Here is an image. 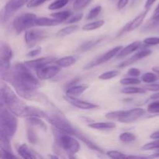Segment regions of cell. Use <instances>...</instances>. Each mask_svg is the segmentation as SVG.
Masks as SVG:
<instances>
[{
    "instance_id": "cell-1",
    "label": "cell",
    "mask_w": 159,
    "mask_h": 159,
    "mask_svg": "<svg viewBox=\"0 0 159 159\" xmlns=\"http://www.w3.org/2000/svg\"><path fill=\"white\" fill-rule=\"evenodd\" d=\"M2 79L10 83L14 87L17 94L37 90L40 86V81L30 71L26 65L16 63L7 71L1 74Z\"/></svg>"
},
{
    "instance_id": "cell-2",
    "label": "cell",
    "mask_w": 159,
    "mask_h": 159,
    "mask_svg": "<svg viewBox=\"0 0 159 159\" xmlns=\"http://www.w3.org/2000/svg\"><path fill=\"white\" fill-rule=\"evenodd\" d=\"M1 104L7 107L16 116L26 117L27 106L16 95L10 87L4 82H2L1 85Z\"/></svg>"
},
{
    "instance_id": "cell-3",
    "label": "cell",
    "mask_w": 159,
    "mask_h": 159,
    "mask_svg": "<svg viewBox=\"0 0 159 159\" xmlns=\"http://www.w3.org/2000/svg\"><path fill=\"white\" fill-rule=\"evenodd\" d=\"M16 115L14 114L11 110L4 105L1 104V111H0V133L12 138L14 136L17 130L18 122H17Z\"/></svg>"
},
{
    "instance_id": "cell-4",
    "label": "cell",
    "mask_w": 159,
    "mask_h": 159,
    "mask_svg": "<svg viewBox=\"0 0 159 159\" xmlns=\"http://www.w3.org/2000/svg\"><path fill=\"white\" fill-rule=\"evenodd\" d=\"M37 18V16L31 12H26L16 17L12 23L14 30L17 34H20L23 31L30 29L36 26Z\"/></svg>"
},
{
    "instance_id": "cell-5",
    "label": "cell",
    "mask_w": 159,
    "mask_h": 159,
    "mask_svg": "<svg viewBox=\"0 0 159 159\" xmlns=\"http://www.w3.org/2000/svg\"><path fill=\"white\" fill-rule=\"evenodd\" d=\"M60 132V131H59ZM61 135L57 138L61 147L68 154L75 155L80 150V144L79 141L68 134L60 132Z\"/></svg>"
},
{
    "instance_id": "cell-6",
    "label": "cell",
    "mask_w": 159,
    "mask_h": 159,
    "mask_svg": "<svg viewBox=\"0 0 159 159\" xmlns=\"http://www.w3.org/2000/svg\"><path fill=\"white\" fill-rule=\"evenodd\" d=\"M48 37V34L46 30L40 29H31L30 28L25 33L24 40L27 47L33 48Z\"/></svg>"
},
{
    "instance_id": "cell-7",
    "label": "cell",
    "mask_w": 159,
    "mask_h": 159,
    "mask_svg": "<svg viewBox=\"0 0 159 159\" xmlns=\"http://www.w3.org/2000/svg\"><path fill=\"white\" fill-rule=\"evenodd\" d=\"M30 0H9L4 8L2 10L1 20L2 23H4L7 22L10 19L12 14L18 10L19 9L28 3Z\"/></svg>"
},
{
    "instance_id": "cell-8",
    "label": "cell",
    "mask_w": 159,
    "mask_h": 159,
    "mask_svg": "<svg viewBox=\"0 0 159 159\" xmlns=\"http://www.w3.org/2000/svg\"><path fill=\"white\" fill-rule=\"evenodd\" d=\"M50 64L43 65L36 68V75L39 79H40V80H49V79L56 76V75L60 71L61 68L60 66H58L57 65H50Z\"/></svg>"
},
{
    "instance_id": "cell-9",
    "label": "cell",
    "mask_w": 159,
    "mask_h": 159,
    "mask_svg": "<svg viewBox=\"0 0 159 159\" xmlns=\"http://www.w3.org/2000/svg\"><path fill=\"white\" fill-rule=\"evenodd\" d=\"M12 57V51L10 47L4 42L0 45V63H1V74L7 71L10 68V61Z\"/></svg>"
},
{
    "instance_id": "cell-10",
    "label": "cell",
    "mask_w": 159,
    "mask_h": 159,
    "mask_svg": "<svg viewBox=\"0 0 159 159\" xmlns=\"http://www.w3.org/2000/svg\"><path fill=\"white\" fill-rule=\"evenodd\" d=\"M145 113V110L142 108H134L129 110H122L118 121L124 124H129L138 120Z\"/></svg>"
},
{
    "instance_id": "cell-11",
    "label": "cell",
    "mask_w": 159,
    "mask_h": 159,
    "mask_svg": "<svg viewBox=\"0 0 159 159\" xmlns=\"http://www.w3.org/2000/svg\"><path fill=\"white\" fill-rule=\"evenodd\" d=\"M123 48V46H118L116 48H113V49L110 50L109 51H107V53L103 54L102 55H101L100 57H99L98 58L95 59V60L92 61L91 62H89V64H87L85 67H84V69L88 70L91 69V68H94V67L97 66V65H101V64H103L105 62L108 61L109 60L113 57L114 56L117 55L118 53L120 51V50Z\"/></svg>"
},
{
    "instance_id": "cell-12",
    "label": "cell",
    "mask_w": 159,
    "mask_h": 159,
    "mask_svg": "<svg viewBox=\"0 0 159 159\" xmlns=\"http://www.w3.org/2000/svg\"><path fill=\"white\" fill-rule=\"evenodd\" d=\"M65 99L67 102H69L71 105L76 108L81 109V110H94L99 107V106L96 105L92 102H86V101L81 100V99H76L75 97H71V96H65Z\"/></svg>"
},
{
    "instance_id": "cell-13",
    "label": "cell",
    "mask_w": 159,
    "mask_h": 159,
    "mask_svg": "<svg viewBox=\"0 0 159 159\" xmlns=\"http://www.w3.org/2000/svg\"><path fill=\"white\" fill-rule=\"evenodd\" d=\"M151 54H152V51H151V50H149V49L142 50V51L136 53L134 55H133L131 57H130L129 59L126 60L125 61H123L122 63L120 64L117 67L119 68H124V67L129 66V65H132V64L137 62L138 61H139V60H141V59L148 57V56L150 55Z\"/></svg>"
},
{
    "instance_id": "cell-14",
    "label": "cell",
    "mask_w": 159,
    "mask_h": 159,
    "mask_svg": "<svg viewBox=\"0 0 159 159\" xmlns=\"http://www.w3.org/2000/svg\"><path fill=\"white\" fill-rule=\"evenodd\" d=\"M57 59L54 57H41V58L35 59V60H30L28 61L25 62V65L30 68H33L35 70L37 67L42 66L43 65H47V64L53 63L55 62Z\"/></svg>"
},
{
    "instance_id": "cell-15",
    "label": "cell",
    "mask_w": 159,
    "mask_h": 159,
    "mask_svg": "<svg viewBox=\"0 0 159 159\" xmlns=\"http://www.w3.org/2000/svg\"><path fill=\"white\" fill-rule=\"evenodd\" d=\"M89 85L87 84H81V85H72L71 86H68L66 90V96H71V97H76L78 96H80L81 94L84 93L86 89H88Z\"/></svg>"
},
{
    "instance_id": "cell-16",
    "label": "cell",
    "mask_w": 159,
    "mask_h": 159,
    "mask_svg": "<svg viewBox=\"0 0 159 159\" xmlns=\"http://www.w3.org/2000/svg\"><path fill=\"white\" fill-rule=\"evenodd\" d=\"M141 42L140 41H135L130 43V44H128L127 46H126L125 48H122V49L120 50V51L117 54V55H116V57L120 59L129 55L130 54H132L133 52L136 51L137 50L139 49V48H141Z\"/></svg>"
},
{
    "instance_id": "cell-17",
    "label": "cell",
    "mask_w": 159,
    "mask_h": 159,
    "mask_svg": "<svg viewBox=\"0 0 159 159\" xmlns=\"http://www.w3.org/2000/svg\"><path fill=\"white\" fill-rule=\"evenodd\" d=\"M149 9H146L144 12H141V14L138 16L136 18L134 19L131 22H129L128 23V27H127V32H130V31H133L134 30L138 29L141 24H142L143 21L145 19L146 16H147L148 12Z\"/></svg>"
},
{
    "instance_id": "cell-18",
    "label": "cell",
    "mask_w": 159,
    "mask_h": 159,
    "mask_svg": "<svg viewBox=\"0 0 159 159\" xmlns=\"http://www.w3.org/2000/svg\"><path fill=\"white\" fill-rule=\"evenodd\" d=\"M89 127L94 130H106L113 129L116 127V124L114 122H96L89 124Z\"/></svg>"
},
{
    "instance_id": "cell-19",
    "label": "cell",
    "mask_w": 159,
    "mask_h": 159,
    "mask_svg": "<svg viewBox=\"0 0 159 159\" xmlns=\"http://www.w3.org/2000/svg\"><path fill=\"white\" fill-rule=\"evenodd\" d=\"M61 22L55 19H50L48 17H39L36 20V26H53L60 24Z\"/></svg>"
},
{
    "instance_id": "cell-20",
    "label": "cell",
    "mask_w": 159,
    "mask_h": 159,
    "mask_svg": "<svg viewBox=\"0 0 159 159\" xmlns=\"http://www.w3.org/2000/svg\"><path fill=\"white\" fill-rule=\"evenodd\" d=\"M76 62V58L74 56H66L61 58L57 59L55 61L56 65L60 66L61 68H68V67L71 66Z\"/></svg>"
},
{
    "instance_id": "cell-21",
    "label": "cell",
    "mask_w": 159,
    "mask_h": 159,
    "mask_svg": "<svg viewBox=\"0 0 159 159\" xmlns=\"http://www.w3.org/2000/svg\"><path fill=\"white\" fill-rule=\"evenodd\" d=\"M18 154L23 158H37V156L32 152L26 144H21L17 149Z\"/></svg>"
},
{
    "instance_id": "cell-22",
    "label": "cell",
    "mask_w": 159,
    "mask_h": 159,
    "mask_svg": "<svg viewBox=\"0 0 159 159\" xmlns=\"http://www.w3.org/2000/svg\"><path fill=\"white\" fill-rule=\"evenodd\" d=\"M27 122L30 124L32 127H37L38 128L42 129L44 131L47 130V125L44 122L41 120V118L38 116H29L26 118Z\"/></svg>"
},
{
    "instance_id": "cell-23",
    "label": "cell",
    "mask_w": 159,
    "mask_h": 159,
    "mask_svg": "<svg viewBox=\"0 0 159 159\" xmlns=\"http://www.w3.org/2000/svg\"><path fill=\"white\" fill-rule=\"evenodd\" d=\"M104 24H105V21L103 20H97V21L92 22V23H89L87 24L84 25L82 29L84 31L95 30H97L99 28L102 27Z\"/></svg>"
},
{
    "instance_id": "cell-24",
    "label": "cell",
    "mask_w": 159,
    "mask_h": 159,
    "mask_svg": "<svg viewBox=\"0 0 159 159\" xmlns=\"http://www.w3.org/2000/svg\"><path fill=\"white\" fill-rule=\"evenodd\" d=\"M71 16V12L70 10H65V11H61V12H54V13L51 14V16H52L53 18L57 20V21L62 23L63 21L65 20H68V19Z\"/></svg>"
},
{
    "instance_id": "cell-25",
    "label": "cell",
    "mask_w": 159,
    "mask_h": 159,
    "mask_svg": "<svg viewBox=\"0 0 159 159\" xmlns=\"http://www.w3.org/2000/svg\"><path fill=\"white\" fill-rule=\"evenodd\" d=\"M103 37H100V38H97L96 40H90V41H87L85 43H84L83 44L81 45L80 48H79V51L81 52H84V51H87L89 50L92 49L93 48H94L96 45H97L98 43H100L102 40Z\"/></svg>"
},
{
    "instance_id": "cell-26",
    "label": "cell",
    "mask_w": 159,
    "mask_h": 159,
    "mask_svg": "<svg viewBox=\"0 0 159 159\" xmlns=\"http://www.w3.org/2000/svg\"><path fill=\"white\" fill-rule=\"evenodd\" d=\"M78 29H79V26H77V25H71V26L63 28V29H61L56 35L59 37H65V36L70 35L72 33L75 32Z\"/></svg>"
},
{
    "instance_id": "cell-27",
    "label": "cell",
    "mask_w": 159,
    "mask_h": 159,
    "mask_svg": "<svg viewBox=\"0 0 159 159\" xmlns=\"http://www.w3.org/2000/svg\"><path fill=\"white\" fill-rule=\"evenodd\" d=\"M121 93L124 94L132 95V94H144L146 93L145 90L142 88H138V87L128 86L121 89Z\"/></svg>"
},
{
    "instance_id": "cell-28",
    "label": "cell",
    "mask_w": 159,
    "mask_h": 159,
    "mask_svg": "<svg viewBox=\"0 0 159 159\" xmlns=\"http://www.w3.org/2000/svg\"><path fill=\"white\" fill-rule=\"evenodd\" d=\"M70 0H55L53 2H51V4L48 6V9L50 10H57V9H60L61 8L65 7L68 2H69Z\"/></svg>"
},
{
    "instance_id": "cell-29",
    "label": "cell",
    "mask_w": 159,
    "mask_h": 159,
    "mask_svg": "<svg viewBox=\"0 0 159 159\" xmlns=\"http://www.w3.org/2000/svg\"><path fill=\"white\" fill-rule=\"evenodd\" d=\"M119 138L123 143L128 144V143L134 141L136 139V136H135L134 134L131 133V132H124V133L120 134Z\"/></svg>"
},
{
    "instance_id": "cell-30",
    "label": "cell",
    "mask_w": 159,
    "mask_h": 159,
    "mask_svg": "<svg viewBox=\"0 0 159 159\" xmlns=\"http://www.w3.org/2000/svg\"><path fill=\"white\" fill-rule=\"evenodd\" d=\"M119 74L120 72L117 70H112V71H108L102 73V75L99 76V79L101 80H110V79H112L119 75Z\"/></svg>"
},
{
    "instance_id": "cell-31",
    "label": "cell",
    "mask_w": 159,
    "mask_h": 159,
    "mask_svg": "<svg viewBox=\"0 0 159 159\" xmlns=\"http://www.w3.org/2000/svg\"><path fill=\"white\" fill-rule=\"evenodd\" d=\"M92 0H75L73 3V9L75 11L82 10L85 7H86Z\"/></svg>"
},
{
    "instance_id": "cell-32",
    "label": "cell",
    "mask_w": 159,
    "mask_h": 159,
    "mask_svg": "<svg viewBox=\"0 0 159 159\" xmlns=\"http://www.w3.org/2000/svg\"><path fill=\"white\" fill-rule=\"evenodd\" d=\"M158 79V76L153 72H146L141 77V80L145 83H153Z\"/></svg>"
},
{
    "instance_id": "cell-33",
    "label": "cell",
    "mask_w": 159,
    "mask_h": 159,
    "mask_svg": "<svg viewBox=\"0 0 159 159\" xmlns=\"http://www.w3.org/2000/svg\"><path fill=\"white\" fill-rule=\"evenodd\" d=\"M120 83L124 85H139V84H141V80L139 79H137V77L124 78L120 81Z\"/></svg>"
},
{
    "instance_id": "cell-34",
    "label": "cell",
    "mask_w": 159,
    "mask_h": 159,
    "mask_svg": "<svg viewBox=\"0 0 159 159\" xmlns=\"http://www.w3.org/2000/svg\"><path fill=\"white\" fill-rule=\"evenodd\" d=\"M26 134H27V139L30 143H31V144H36L37 142V140H38L37 139V135L36 134L35 130L32 128V126L31 125L30 127H28Z\"/></svg>"
},
{
    "instance_id": "cell-35",
    "label": "cell",
    "mask_w": 159,
    "mask_h": 159,
    "mask_svg": "<svg viewBox=\"0 0 159 159\" xmlns=\"http://www.w3.org/2000/svg\"><path fill=\"white\" fill-rule=\"evenodd\" d=\"M147 110L148 113L152 114H159V100L156 99L154 102H151L147 107Z\"/></svg>"
},
{
    "instance_id": "cell-36",
    "label": "cell",
    "mask_w": 159,
    "mask_h": 159,
    "mask_svg": "<svg viewBox=\"0 0 159 159\" xmlns=\"http://www.w3.org/2000/svg\"><path fill=\"white\" fill-rule=\"evenodd\" d=\"M143 151H152V150H159V139H156L155 141H152L150 143L144 144L142 147Z\"/></svg>"
},
{
    "instance_id": "cell-37",
    "label": "cell",
    "mask_w": 159,
    "mask_h": 159,
    "mask_svg": "<svg viewBox=\"0 0 159 159\" xmlns=\"http://www.w3.org/2000/svg\"><path fill=\"white\" fill-rule=\"evenodd\" d=\"M101 11H102V6H96V7H94L93 9H92L90 10V12H89L88 16H87V20H93L96 17H97L99 16V14L100 13Z\"/></svg>"
},
{
    "instance_id": "cell-38",
    "label": "cell",
    "mask_w": 159,
    "mask_h": 159,
    "mask_svg": "<svg viewBox=\"0 0 159 159\" xmlns=\"http://www.w3.org/2000/svg\"><path fill=\"white\" fill-rule=\"evenodd\" d=\"M107 155L111 158H128V155H125L124 153L118 151H110L107 152Z\"/></svg>"
},
{
    "instance_id": "cell-39",
    "label": "cell",
    "mask_w": 159,
    "mask_h": 159,
    "mask_svg": "<svg viewBox=\"0 0 159 159\" xmlns=\"http://www.w3.org/2000/svg\"><path fill=\"white\" fill-rule=\"evenodd\" d=\"M143 43L148 46H154V45L159 44V37H147L144 40Z\"/></svg>"
},
{
    "instance_id": "cell-40",
    "label": "cell",
    "mask_w": 159,
    "mask_h": 159,
    "mask_svg": "<svg viewBox=\"0 0 159 159\" xmlns=\"http://www.w3.org/2000/svg\"><path fill=\"white\" fill-rule=\"evenodd\" d=\"M121 113H122V110H120V111L110 112V113H107L105 116H106V117L107 118V119L116 120H118V119H119V117H120V116Z\"/></svg>"
},
{
    "instance_id": "cell-41",
    "label": "cell",
    "mask_w": 159,
    "mask_h": 159,
    "mask_svg": "<svg viewBox=\"0 0 159 159\" xmlns=\"http://www.w3.org/2000/svg\"><path fill=\"white\" fill-rule=\"evenodd\" d=\"M83 16V13H77L74 16H71L67 20V23H77L79 20H81Z\"/></svg>"
},
{
    "instance_id": "cell-42",
    "label": "cell",
    "mask_w": 159,
    "mask_h": 159,
    "mask_svg": "<svg viewBox=\"0 0 159 159\" xmlns=\"http://www.w3.org/2000/svg\"><path fill=\"white\" fill-rule=\"evenodd\" d=\"M47 1L48 0H30L27 3V6L29 8L37 7V6H40V5H42Z\"/></svg>"
},
{
    "instance_id": "cell-43",
    "label": "cell",
    "mask_w": 159,
    "mask_h": 159,
    "mask_svg": "<svg viewBox=\"0 0 159 159\" xmlns=\"http://www.w3.org/2000/svg\"><path fill=\"white\" fill-rule=\"evenodd\" d=\"M41 51H42V48H40V47H38V48H35V49L32 50V51H30V52H28L27 54H26V57H36V56H37L38 54H40V53H41Z\"/></svg>"
},
{
    "instance_id": "cell-44",
    "label": "cell",
    "mask_w": 159,
    "mask_h": 159,
    "mask_svg": "<svg viewBox=\"0 0 159 159\" xmlns=\"http://www.w3.org/2000/svg\"><path fill=\"white\" fill-rule=\"evenodd\" d=\"M1 157L3 158H16V157L12 154V152L1 149Z\"/></svg>"
},
{
    "instance_id": "cell-45",
    "label": "cell",
    "mask_w": 159,
    "mask_h": 159,
    "mask_svg": "<svg viewBox=\"0 0 159 159\" xmlns=\"http://www.w3.org/2000/svg\"><path fill=\"white\" fill-rule=\"evenodd\" d=\"M127 75L131 77H138L141 75V71L138 68H131L128 70Z\"/></svg>"
},
{
    "instance_id": "cell-46",
    "label": "cell",
    "mask_w": 159,
    "mask_h": 159,
    "mask_svg": "<svg viewBox=\"0 0 159 159\" xmlns=\"http://www.w3.org/2000/svg\"><path fill=\"white\" fill-rule=\"evenodd\" d=\"M144 88L147 90L152 92H157L159 91V84L157 83H149L148 85H146Z\"/></svg>"
},
{
    "instance_id": "cell-47",
    "label": "cell",
    "mask_w": 159,
    "mask_h": 159,
    "mask_svg": "<svg viewBox=\"0 0 159 159\" xmlns=\"http://www.w3.org/2000/svg\"><path fill=\"white\" fill-rule=\"evenodd\" d=\"M128 2L129 0H119L117 3V9H119V10L123 9L126 6H127Z\"/></svg>"
},
{
    "instance_id": "cell-48",
    "label": "cell",
    "mask_w": 159,
    "mask_h": 159,
    "mask_svg": "<svg viewBox=\"0 0 159 159\" xmlns=\"http://www.w3.org/2000/svg\"><path fill=\"white\" fill-rule=\"evenodd\" d=\"M155 2H156V0H147L145 2V5H144V8H145L146 9H149L151 6H152Z\"/></svg>"
},
{
    "instance_id": "cell-49",
    "label": "cell",
    "mask_w": 159,
    "mask_h": 159,
    "mask_svg": "<svg viewBox=\"0 0 159 159\" xmlns=\"http://www.w3.org/2000/svg\"><path fill=\"white\" fill-rule=\"evenodd\" d=\"M150 138H152V139H153V140L159 139V130H158V131H156V132H154V133H152V134H151Z\"/></svg>"
},
{
    "instance_id": "cell-50",
    "label": "cell",
    "mask_w": 159,
    "mask_h": 159,
    "mask_svg": "<svg viewBox=\"0 0 159 159\" xmlns=\"http://www.w3.org/2000/svg\"><path fill=\"white\" fill-rule=\"evenodd\" d=\"M150 99H154V100L159 99V92L158 93H155V94L152 95L150 97Z\"/></svg>"
},
{
    "instance_id": "cell-51",
    "label": "cell",
    "mask_w": 159,
    "mask_h": 159,
    "mask_svg": "<svg viewBox=\"0 0 159 159\" xmlns=\"http://www.w3.org/2000/svg\"><path fill=\"white\" fill-rule=\"evenodd\" d=\"M152 70H153L154 72H156L159 74V66H156V67H154V68H152Z\"/></svg>"
},
{
    "instance_id": "cell-52",
    "label": "cell",
    "mask_w": 159,
    "mask_h": 159,
    "mask_svg": "<svg viewBox=\"0 0 159 159\" xmlns=\"http://www.w3.org/2000/svg\"><path fill=\"white\" fill-rule=\"evenodd\" d=\"M151 157H159V150H158V152H157L156 154H155V155H152V156H151Z\"/></svg>"
},
{
    "instance_id": "cell-53",
    "label": "cell",
    "mask_w": 159,
    "mask_h": 159,
    "mask_svg": "<svg viewBox=\"0 0 159 159\" xmlns=\"http://www.w3.org/2000/svg\"><path fill=\"white\" fill-rule=\"evenodd\" d=\"M159 10V4H158V6H157V8H156V9H155V11H158Z\"/></svg>"
}]
</instances>
